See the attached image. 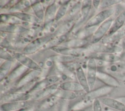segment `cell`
I'll return each mask as SVG.
<instances>
[{
	"label": "cell",
	"mask_w": 125,
	"mask_h": 111,
	"mask_svg": "<svg viewBox=\"0 0 125 111\" xmlns=\"http://www.w3.org/2000/svg\"><path fill=\"white\" fill-rule=\"evenodd\" d=\"M115 11L113 7L104 9L91 18L86 23L85 28H88L102 23L110 18Z\"/></svg>",
	"instance_id": "obj_1"
},
{
	"label": "cell",
	"mask_w": 125,
	"mask_h": 111,
	"mask_svg": "<svg viewBox=\"0 0 125 111\" xmlns=\"http://www.w3.org/2000/svg\"><path fill=\"white\" fill-rule=\"evenodd\" d=\"M51 36H46L38 38L27 44L23 49V52L25 54L34 53L47 44L52 39Z\"/></svg>",
	"instance_id": "obj_2"
},
{
	"label": "cell",
	"mask_w": 125,
	"mask_h": 111,
	"mask_svg": "<svg viewBox=\"0 0 125 111\" xmlns=\"http://www.w3.org/2000/svg\"><path fill=\"white\" fill-rule=\"evenodd\" d=\"M31 99V95L28 92H24L18 91H14L7 93L0 98V101L3 103L28 101Z\"/></svg>",
	"instance_id": "obj_3"
},
{
	"label": "cell",
	"mask_w": 125,
	"mask_h": 111,
	"mask_svg": "<svg viewBox=\"0 0 125 111\" xmlns=\"http://www.w3.org/2000/svg\"><path fill=\"white\" fill-rule=\"evenodd\" d=\"M89 49L95 53H109L116 54L122 51L123 48L117 45L108 44H94L89 46Z\"/></svg>",
	"instance_id": "obj_4"
},
{
	"label": "cell",
	"mask_w": 125,
	"mask_h": 111,
	"mask_svg": "<svg viewBox=\"0 0 125 111\" xmlns=\"http://www.w3.org/2000/svg\"><path fill=\"white\" fill-rule=\"evenodd\" d=\"M113 20L111 18H109L102 23L98 27L95 32L93 33L92 37V42L96 44L101 41L105 34L109 30Z\"/></svg>",
	"instance_id": "obj_5"
},
{
	"label": "cell",
	"mask_w": 125,
	"mask_h": 111,
	"mask_svg": "<svg viewBox=\"0 0 125 111\" xmlns=\"http://www.w3.org/2000/svg\"><path fill=\"white\" fill-rule=\"evenodd\" d=\"M86 78L90 90H93L97 78V65L94 58H90L87 62Z\"/></svg>",
	"instance_id": "obj_6"
},
{
	"label": "cell",
	"mask_w": 125,
	"mask_h": 111,
	"mask_svg": "<svg viewBox=\"0 0 125 111\" xmlns=\"http://www.w3.org/2000/svg\"><path fill=\"white\" fill-rule=\"evenodd\" d=\"M114 88L106 85L96 89L91 90L88 93H86L83 98L85 99L93 101L95 99H99L104 97L112 91Z\"/></svg>",
	"instance_id": "obj_7"
},
{
	"label": "cell",
	"mask_w": 125,
	"mask_h": 111,
	"mask_svg": "<svg viewBox=\"0 0 125 111\" xmlns=\"http://www.w3.org/2000/svg\"><path fill=\"white\" fill-rule=\"evenodd\" d=\"M41 72V71L32 70L25 74L17 82L16 86V90L32 83L40 75Z\"/></svg>",
	"instance_id": "obj_8"
},
{
	"label": "cell",
	"mask_w": 125,
	"mask_h": 111,
	"mask_svg": "<svg viewBox=\"0 0 125 111\" xmlns=\"http://www.w3.org/2000/svg\"><path fill=\"white\" fill-rule=\"evenodd\" d=\"M99 99L101 103L108 108L116 111H125V105L116 98L104 96Z\"/></svg>",
	"instance_id": "obj_9"
},
{
	"label": "cell",
	"mask_w": 125,
	"mask_h": 111,
	"mask_svg": "<svg viewBox=\"0 0 125 111\" xmlns=\"http://www.w3.org/2000/svg\"><path fill=\"white\" fill-rule=\"evenodd\" d=\"M28 101H21L3 103L0 106L1 111H17L31 106Z\"/></svg>",
	"instance_id": "obj_10"
},
{
	"label": "cell",
	"mask_w": 125,
	"mask_h": 111,
	"mask_svg": "<svg viewBox=\"0 0 125 111\" xmlns=\"http://www.w3.org/2000/svg\"><path fill=\"white\" fill-rule=\"evenodd\" d=\"M58 84H54L49 86L42 90L34 92L31 95V99L35 100H39L52 95L58 89Z\"/></svg>",
	"instance_id": "obj_11"
},
{
	"label": "cell",
	"mask_w": 125,
	"mask_h": 111,
	"mask_svg": "<svg viewBox=\"0 0 125 111\" xmlns=\"http://www.w3.org/2000/svg\"><path fill=\"white\" fill-rule=\"evenodd\" d=\"M97 78L105 85L114 88L118 87L120 85V82L115 77L107 72L97 71Z\"/></svg>",
	"instance_id": "obj_12"
},
{
	"label": "cell",
	"mask_w": 125,
	"mask_h": 111,
	"mask_svg": "<svg viewBox=\"0 0 125 111\" xmlns=\"http://www.w3.org/2000/svg\"><path fill=\"white\" fill-rule=\"evenodd\" d=\"M15 57L20 63L21 64V65L24 66L27 68L32 69V70L41 71V68L39 65L24 54L16 53L15 54Z\"/></svg>",
	"instance_id": "obj_13"
},
{
	"label": "cell",
	"mask_w": 125,
	"mask_h": 111,
	"mask_svg": "<svg viewBox=\"0 0 125 111\" xmlns=\"http://www.w3.org/2000/svg\"><path fill=\"white\" fill-rule=\"evenodd\" d=\"M125 24V10L122 11L113 21L112 25L107 32V36H109L123 28Z\"/></svg>",
	"instance_id": "obj_14"
},
{
	"label": "cell",
	"mask_w": 125,
	"mask_h": 111,
	"mask_svg": "<svg viewBox=\"0 0 125 111\" xmlns=\"http://www.w3.org/2000/svg\"><path fill=\"white\" fill-rule=\"evenodd\" d=\"M76 74L78 82L83 87V90L86 93L89 92L90 90L88 84L86 76L85 75L83 68L80 66H77L76 68Z\"/></svg>",
	"instance_id": "obj_15"
},
{
	"label": "cell",
	"mask_w": 125,
	"mask_h": 111,
	"mask_svg": "<svg viewBox=\"0 0 125 111\" xmlns=\"http://www.w3.org/2000/svg\"><path fill=\"white\" fill-rule=\"evenodd\" d=\"M92 58L102 61L109 63L117 62L121 60L120 57L116 54L109 53H95V54Z\"/></svg>",
	"instance_id": "obj_16"
},
{
	"label": "cell",
	"mask_w": 125,
	"mask_h": 111,
	"mask_svg": "<svg viewBox=\"0 0 125 111\" xmlns=\"http://www.w3.org/2000/svg\"><path fill=\"white\" fill-rule=\"evenodd\" d=\"M123 39H125V27L124 26L112 35L107 36L102 40L103 44H111L116 42H118Z\"/></svg>",
	"instance_id": "obj_17"
},
{
	"label": "cell",
	"mask_w": 125,
	"mask_h": 111,
	"mask_svg": "<svg viewBox=\"0 0 125 111\" xmlns=\"http://www.w3.org/2000/svg\"><path fill=\"white\" fill-rule=\"evenodd\" d=\"M59 88L62 89L73 92L83 90V87L79 82L73 81H68L63 82L60 85Z\"/></svg>",
	"instance_id": "obj_18"
},
{
	"label": "cell",
	"mask_w": 125,
	"mask_h": 111,
	"mask_svg": "<svg viewBox=\"0 0 125 111\" xmlns=\"http://www.w3.org/2000/svg\"><path fill=\"white\" fill-rule=\"evenodd\" d=\"M51 48L56 52L60 53L63 55L71 56L77 57L80 55V53L76 50V49L69 48L63 45H58L53 47Z\"/></svg>",
	"instance_id": "obj_19"
},
{
	"label": "cell",
	"mask_w": 125,
	"mask_h": 111,
	"mask_svg": "<svg viewBox=\"0 0 125 111\" xmlns=\"http://www.w3.org/2000/svg\"><path fill=\"white\" fill-rule=\"evenodd\" d=\"M28 68L22 65L18 66L9 74L7 77L6 81L8 82H11L15 80L25 73L28 70Z\"/></svg>",
	"instance_id": "obj_20"
},
{
	"label": "cell",
	"mask_w": 125,
	"mask_h": 111,
	"mask_svg": "<svg viewBox=\"0 0 125 111\" xmlns=\"http://www.w3.org/2000/svg\"><path fill=\"white\" fill-rule=\"evenodd\" d=\"M52 95H54L59 99H62L64 100H70L76 98V95L75 92L65 90L59 88Z\"/></svg>",
	"instance_id": "obj_21"
},
{
	"label": "cell",
	"mask_w": 125,
	"mask_h": 111,
	"mask_svg": "<svg viewBox=\"0 0 125 111\" xmlns=\"http://www.w3.org/2000/svg\"><path fill=\"white\" fill-rule=\"evenodd\" d=\"M57 5L55 2L48 6L46 10L44 15V22L47 23L55 18L57 11Z\"/></svg>",
	"instance_id": "obj_22"
},
{
	"label": "cell",
	"mask_w": 125,
	"mask_h": 111,
	"mask_svg": "<svg viewBox=\"0 0 125 111\" xmlns=\"http://www.w3.org/2000/svg\"><path fill=\"white\" fill-rule=\"evenodd\" d=\"M88 42L85 39H74L64 43L63 46L71 48H75L84 46L87 44Z\"/></svg>",
	"instance_id": "obj_23"
},
{
	"label": "cell",
	"mask_w": 125,
	"mask_h": 111,
	"mask_svg": "<svg viewBox=\"0 0 125 111\" xmlns=\"http://www.w3.org/2000/svg\"><path fill=\"white\" fill-rule=\"evenodd\" d=\"M12 67V62L10 61H5L0 66V81L4 78L8 74Z\"/></svg>",
	"instance_id": "obj_24"
},
{
	"label": "cell",
	"mask_w": 125,
	"mask_h": 111,
	"mask_svg": "<svg viewBox=\"0 0 125 111\" xmlns=\"http://www.w3.org/2000/svg\"><path fill=\"white\" fill-rule=\"evenodd\" d=\"M0 17H1V22H8L12 24H17L20 22V19H19L17 17L15 16L13 14L12 15L1 14Z\"/></svg>",
	"instance_id": "obj_25"
},
{
	"label": "cell",
	"mask_w": 125,
	"mask_h": 111,
	"mask_svg": "<svg viewBox=\"0 0 125 111\" xmlns=\"http://www.w3.org/2000/svg\"><path fill=\"white\" fill-rule=\"evenodd\" d=\"M74 22L73 21H70L64 23L63 25L60 27L57 31V34L58 36L64 35L65 33L69 31L71 27L73 26Z\"/></svg>",
	"instance_id": "obj_26"
},
{
	"label": "cell",
	"mask_w": 125,
	"mask_h": 111,
	"mask_svg": "<svg viewBox=\"0 0 125 111\" xmlns=\"http://www.w3.org/2000/svg\"><path fill=\"white\" fill-rule=\"evenodd\" d=\"M32 8L36 15V16L40 20H42L43 18V8L40 2H38L34 3L32 6Z\"/></svg>",
	"instance_id": "obj_27"
},
{
	"label": "cell",
	"mask_w": 125,
	"mask_h": 111,
	"mask_svg": "<svg viewBox=\"0 0 125 111\" xmlns=\"http://www.w3.org/2000/svg\"><path fill=\"white\" fill-rule=\"evenodd\" d=\"M66 36L65 35L62 36H58L57 37L53 38L51 40H50L46 44L47 46L51 47V48L53 47H55L56 46H58L59 44L62 43L66 39Z\"/></svg>",
	"instance_id": "obj_28"
},
{
	"label": "cell",
	"mask_w": 125,
	"mask_h": 111,
	"mask_svg": "<svg viewBox=\"0 0 125 111\" xmlns=\"http://www.w3.org/2000/svg\"><path fill=\"white\" fill-rule=\"evenodd\" d=\"M14 15L17 17L19 19L21 20L24 21L28 22H33L36 21V18L33 16V15L28 14H25V13H22L20 12H15L13 14Z\"/></svg>",
	"instance_id": "obj_29"
},
{
	"label": "cell",
	"mask_w": 125,
	"mask_h": 111,
	"mask_svg": "<svg viewBox=\"0 0 125 111\" xmlns=\"http://www.w3.org/2000/svg\"><path fill=\"white\" fill-rule=\"evenodd\" d=\"M30 5V2L29 1L26 0H22L19 2L17 4L13 6L10 10L11 12H15L16 10H21L23 9H24Z\"/></svg>",
	"instance_id": "obj_30"
},
{
	"label": "cell",
	"mask_w": 125,
	"mask_h": 111,
	"mask_svg": "<svg viewBox=\"0 0 125 111\" xmlns=\"http://www.w3.org/2000/svg\"><path fill=\"white\" fill-rule=\"evenodd\" d=\"M67 7L68 5L66 4L62 5L59 7L57 12L56 17L55 18L57 21L61 19L65 15L67 9Z\"/></svg>",
	"instance_id": "obj_31"
},
{
	"label": "cell",
	"mask_w": 125,
	"mask_h": 111,
	"mask_svg": "<svg viewBox=\"0 0 125 111\" xmlns=\"http://www.w3.org/2000/svg\"><path fill=\"white\" fill-rule=\"evenodd\" d=\"M91 5L89 4H86L82 6L81 8V17L80 18L81 22L84 21L89 14Z\"/></svg>",
	"instance_id": "obj_32"
},
{
	"label": "cell",
	"mask_w": 125,
	"mask_h": 111,
	"mask_svg": "<svg viewBox=\"0 0 125 111\" xmlns=\"http://www.w3.org/2000/svg\"><path fill=\"white\" fill-rule=\"evenodd\" d=\"M54 60L56 61L58 63L59 62H69L72 61L76 59V57L71 56H67V55H60L54 57Z\"/></svg>",
	"instance_id": "obj_33"
},
{
	"label": "cell",
	"mask_w": 125,
	"mask_h": 111,
	"mask_svg": "<svg viewBox=\"0 0 125 111\" xmlns=\"http://www.w3.org/2000/svg\"><path fill=\"white\" fill-rule=\"evenodd\" d=\"M23 29L24 28H22L21 26H18L12 24L5 25L3 26V27H1V30L5 31H22Z\"/></svg>",
	"instance_id": "obj_34"
},
{
	"label": "cell",
	"mask_w": 125,
	"mask_h": 111,
	"mask_svg": "<svg viewBox=\"0 0 125 111\" xmlns=\"http://www.w3.org/2000/svg\"><path fill=\"white\" fill-rule=\"evenodd\" d=\"M108 73L115 77L119 82L120 81L125 83V73L117 71H110Z\"/></svg>",
	"instance_id": "obj_35"
},
{
	"label": "cell",
	"mask_w": 125,
	"mask_h": 111,
	"mask_svg": "<svg viewBox=\"0 0 125 111\" xmlns=\"http://www.w3.org/2000/svg\"><path fill=\"white\" fill-rule=\"evenodd\" d=\"M121 0H102L100 4V7L102 8H104L112 6L114 4H117L121 2Z\"/></svg>",
	"instance_id": "obj_36"
},
{
	"label": "cell",
	"mask_w": 125,
	"mask_h": 111,
	"mask_svg": "<svg viewBox=\"0 0 125 111\" xmlns=\"http://www.w3.org/2000/svg\"><path fill=\"white\" fill-rule=\"evenodd\" d=\"M92 111H103L101 103L99 99H95L92 103Z\"/></svg>",
	"instance_id": "obj_37"
},
{
	"label": "cell",
	"mask_w": 125,
	"mask_h": 111,
	"mask_svg": "<svg viewBox=\"0 0 125 111\" xmlns=\"http://www.w3.org/2000/svg\"><path fill=\"white\" fill-rule=\"evenodd\" d=\"M81 6V4L80 2L77 3L70 10L68 14V16L70 17L75 15V14H76L80 10Z\"/></svg>",
	"instance_id": "obj_38"
},
{
	"label": "cell",
	"mask_w": 125,
	"mask_h": 111,
	"mask_svg": "<svg viewBox=\"0 0 125 111\" xmlns=\"http://www.w3.org/2000/svg\"><path fill=\"white\" fill-rule=\"evenodd\" d=\"M0 56L1 58H3V59L6 60V61H10L12 60V58L11 55L5 50H3L2 48L0 49Z\"/></svg>",
	"instance_id": "obj_39"
},
{
	"label": "cell",
	"mask_w": 125,
	"mask_h": 111,
	"mask_svg": "<svg viewBox=\"0 0 125 111\" xmlns=\"http://www.w3.org/2000/svg\"><path fill=\"white\" fill-rule=\"evenodd\" d=\"M100 2H101V1H100V0H93V4L94 7L95 8H97L100 6Z\"/></svg>",
	"instance_id": "obj_40"
},
{
	"label": "cell",
	"mask_w": 125,
	"mask_h": 111,
	"mask_svg": "<svg viewBox=\"0 0 125 111\" xmlns=\"http://www.w3.org/2000/svg\"><path fill=\"white\" fill-rule=\"evenodd\" d=\"M34 111V108L33 107H30L23 109L17 111Z\"/></svg>",
	"instance_id": "obj_41"
},
{
	"label": "cell",
	"mask_w": 125,
	"mask_h": 111,
	"mask_svg": "<svg viewBox=\"0 0 125 111\" xmlns=\"http://www.w3.org/2000/svg\"><path fill=\"white\" fill-rule=\"evenodd\" d=\"M116 99H117L118 100H119L120 101H121V102H122L125 105V96H120L116 98Z\"/></svg>",
	"instance_id": "obj_42"
},
{
	"label": "cell",
	"mask_w": 125,
	"mask_h": 111,
	"mask_svg": "<svg viewBox=\"0 0 125 111\" xmlns=\"http://www.w3.org/2000/svg\"><path fill=\"white\" fill-rule=\"evenodd\" d=\"M105 111H116V110H112V109H111L108 108L107 107V109L105 110Z\"/></svg>",
	"instance_id": "obj_43"
},
{
	"label": "cell",
	"mask_w": 125,
	"mask_h": 111,
	"mask_svg": "<svg viewBox=\"0 0 125 111\" xmlns=\"http://www.w3.org/2000/svg\"><path fill=\"white\" fill-rule=\"evenodd\" d=\"M71 111H84L83 110H72Z\"/></svg>",
	"instance_id": "obj_44"
},
{
	"label": "cell",
	"mask_w": 125,
	"mask_h": 111,
	"mask_svg": "<svg viewBox=\"0 0 125 111\" xmlns=\"http://www.w3.org/2000/svg\"><path fill=\"white\" fill-rule=\"evenodd\" d=\"M123 44H124L125 45V39H124V40H123Z\"/></svg>",
	"instance_id": "obj_45"
},
{
	"label": "cell",
	"mask_w": 125,
	"mask_h": 111,
	"mask_svg": "<svg viewBox=\"0 0 125 111\" xmlns=\"http://www.w3.org/2000/svg\"><path fill=\"white\" fill-rule=\"evenodd\" d=\"M124 68H125V65H124Z\"/></svg>",
	"instance_id": "obj_46"
},
{
	"label": "cell",
	"mask_w": 125,
	"mask_h": 111,
	"mask_svg": "<svg viewBox=\"0 0 125 111\" xmlns=\"http://www.w3.org/2000/svg\"><path fill=\"white\" fill-rule=\"evenodd\" d=\"M124 26H125V25H124Z\"/></svg>",
	"instance_id": "obj_47"
}]
</instances>
